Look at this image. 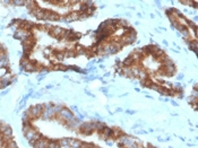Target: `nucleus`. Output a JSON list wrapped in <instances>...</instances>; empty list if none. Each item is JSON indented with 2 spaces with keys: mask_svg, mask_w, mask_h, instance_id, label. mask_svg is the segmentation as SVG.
Wrapping results in <instances>:
<instances>
[{
  "mask_svg": "<svg viewBox=\"0 0 198 148\" xmlns=\"http://www.w3.org/2000/svg\"><path fill=\"white\" fill-rule=\"evenodd\" d=\"M48 144H49V141L42 137V138H40L39 140H36L35 142H34L32 146H34L36 148H45V147H48Z\"/></svg>",
  "mask_w": 198,
  "mask_h": 148,
  "instance_id": "f257e3e1",
  "label": "nucleus"
},
{
  "mask_svg": "<svg viewBox=\"0 0 198 148\" xmlns=\"http://www.w3.org/2000/svg\"><path fill=\"white\" fill-rule=\"evenodd\" d=\"M59 114L61 115V117L65 119V120H67V121H68V120H73V119L75 118V117H74L73 113H71L69 110H67V109H62L61 112H60Z\"/></svg>",
  "mask_w": 198,
  "mask_h": 148,
  "instance_id": "f03ea898",
  "label": "nucleus"
},
{
  "mask_svg": "<svg viewBox=\"0 0 198 148\" xmlns=\"http://www.w3.org/2000/svg\"><path fill=\"white\" fill-rule=\"evenodd\" d=\"M62 31H63L62 27H60V26H55V27L52 28V34H53L54 36H60L61 35V33H62Z\"/></svg>",
  "mask_w": 198,
  "mask_h": 148,
  "instance_id": "7ed1b4c3",
  "label": "nucleus"
},
{
  "mask_svg": "<svg viewBox=\"0 0 198 148\" xmlns=\"http://www.w3.org/2000/svg\"><path fill=\"white\" fill-rule=\"evenodd\" d=\"M69 141H70V138H63V139H61L60 140V142H59V146L60 147H70L69 146Z\"/></svg>",
  "mask_w": 198,
  "mask_h": 148,
  "instance_id": "20e7f679",
  "label": "nucleus"
},
{
  "mask_svg": "<svg viewBox=\"0 0 198 148\" xmlns=\"http://www.w3.org/2000/svg\"><path fill=\"white\" fill-rule=\"evenodd\" d=\"M2 134H4V136H6V137H10V138H11V136H13V130H11V128H10V127H8L6 130H5L4 132H2Z\"/></svg>",
  "mask_w": 198,
  "mask_h": 148,
  "instance_id": "39448f33",
  "label": "nucleus"
},
{
  "mask_svg": "<svg viewBox=\"0 0 198 148\" xmlns=\"http://www.w3.org/2000/svg\"><path fill=\"white\" fill-rule=\"evenodd\" d=\"M11 4H14L15 6L20 7V6H24V0H13Z\"/></svg>",
  "mask_w": 198,
  "mask_h": 148,
  "instance_id": "423d86ee",
  "label": "nucleus"
},
{
  "mask_svg": "<svg viewBox=\"0 0 198 148\" xmlns=\"http://www.w3.org/2000/svg\"><path fill=\"white\" fill-rule=\"evenodd\" d=\"M53 109H54V112L55 113H60L62 110V106L61 105H53Z\"/></svg>",
  "mask_w": 198,
  "mask_h": 148,
  "instance_id": "0eeeda50",
  "label": "nucleus"
},
{
  "mask_svg": "<svg viewBox=\"0 0 198 148\" xmlns=\"http://www.w3.org/2000/svg\"><path fill=\"white\" fill-rule=\"evenodd\" d=\"M189 49H191L194 52H197V43L194 42L192 44H189Z\"/></svg>",
  "mask_w": 198,
  "mask_h": 148,
  "instance_id": "6e6552de",
  "label": "nucleus"
},
{
  "mask_svg": "<svg viewBox=\"0 0 198 148\" xmlns=\"http://www.w3.org/2000/svg\"><path fill=\"white\" fill-rule=\"evenodd\" d=\"M8 147H9V148H17L18 146H17V145H16V142L15 141H10V142H8Z\"/></svg>",
  "mask_w": 198,
  "mask_h": 148,
  "instance_id": "1a4fd4ad",
  "label": "nucleus"
},
{
  "mask_svg": "<svg viewBox=\"0 0 198 148\" xmlns=\"http://www.w3.org/2000/svg\"><path fill=\"white\" fill-rule=\"evenodd\" d=\"M154 1H155V4H156V5H157L158 7L161 6V4H160V0H154Z\"/></svg>",
  "mask_w": 198,
  "mask_h": 148,
  "instance_id": "9d476101",
  "label": "nucleus"
},
{
  "mask_svg": "<svg viewBox=\"0 0 198 148\" xmlns=\"http://www.w3.org/2000/svg\"><path fill=\"white\" fill-rule=\"evenodd\" d=\"M183 78V75L182 73H180V75H178V79H182Z\"/></svg>",
  "mask_w": 198,
  "mask_h": 148,
  "instance_id": "9b49d317",
  "label": "nucleus"
},
{
  "mask_svg": "<svg viewBox=\"0 0 198 148\" xmlns=\"http://www.w3.org/2000/svg\"><path fill=\"white\" fill-rule=\"evenodd\" d=\"M8 93V91H5V92H2V93H1V95H2V96H4V95H6Z\"/></svg>",
  "mask_w": 198,
  "mask_h": 148,
  "instance_id": "f8f14e48",
  "label": "nucleus"
},
{
  "mask_svg": "<svg viewBox=\"0 0 198 148\" xmlns=\"http://www.w3.org/2000/svg\"><path fill=\"white\" fill-rule=\"evenodd\" d=\"M107 144H108V145H109V146H112V141H108V142H107Z\"/></svg>",
  "mask_w": 198,
  "mask_h": 148,
  "instance_id": "ddd939ff",
  "label": "nucleus"
},
{
  "mask_svg": "<svg viewBox=\"0 0 198 148\" xmlns=\"http://www.w3.org/2000/svg\"><path fill=\"white\" fill-rule=\"evenodd\" d=\"M171 103H172V104H173V105H176V106H177V105H178V104H177V103H176V102H174V101H171Z\"/></svg>",
  "mask_w": 198,
  "mask_h": 148,
  "instance_id": "4468645a",
  "label": "nucleus"
}]
</instances>
